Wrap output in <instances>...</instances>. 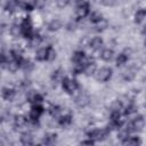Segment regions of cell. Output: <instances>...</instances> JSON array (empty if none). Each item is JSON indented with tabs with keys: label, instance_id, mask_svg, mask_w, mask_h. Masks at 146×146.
Wrapping results in <instances>:
<instances>
[{
	"label": "cell",
	"instance_id": "cell-1",
	"mask_svg": "<svg viewBox=\"0 0 146 146\" xmlns=\"http://www.w3.org/2000/svg\"><path fill=\"white\" fill-rule=\"evenodd\" d=\"M62 87H63V89H64L65 92L72 95V94H74L78 90L79 84H78V82L74 79H71V78H66L65 76L64 80L62 81Z\"/></svg>",
	"mask_w": 146,
	"mask_h": 146
},
{
	"label": "cell",
	"instance_id": "cell-2",
	"mask_svg": "<svg viewBox=\"0 0 146 146\" xmlns=\"http://www.w3.org/2000/svg\"><path fill=\"white\" fill-rule=\"evenodd\" d=\"M21 26H22V33H23V36L26 38L27 40L34 34V31H33V26H32V22L30 19V17H25L22 23H21Z\"/></svg>",
	"mask_w": 146,
	"mask_h": 146
},
{
	"label": "cell",
	"instance_id": "cell-3",
	"mask_svg": "<svg viewBox=\"0 0 146 146\" xmlns=\"http://www.w3.org/2000/svg\"><path fill=\"white\" fill-rule=\"evenodd\" d=\"M112 68L110 67H102V68H98L95 73V78L97 81L99 82H106L108 81L111 78H112Z\"/></svg>",
	"mask_w": 146,
	"mask_h": 146
},
{
	"label": "cell",
	"instance_id": "cell-4",
	"mask_svg": "<svg viewBox=\"0 0 146 146\" xmlns=\"http://www.w3.org/2000/svg\"><path fill=\"white\" fill-rule=\"evenodd\" d=\"M75 14H76L78 18H84V17L89 16V14H90L89 3L87 1H80L75 9Z\"/></svg>",
	"mask_w": 146,
	"mask_h": 146
},
{
	"label": "cell",
	"instance_id": "cell-5",
	"mask_svg": "<svg viewBox=\"0 0 146 146\" xmlns=\"http://www.w3.org/2000/svg\"><path fill=\"white\" fill-rule=\"evenodd\" d=\"M144 125H145L144 117L143 116H137L127 125V128L129 129L130 132H132V131H140V130H143Z\"/></svg>",
	"mask_w": 146,
	"mask_h": 146
},
{
	"label": "cell",
	"instance_id": "cell-6",
	"mask_svg": "<svg viewBox=\"0 0 146 146\" xmlns=\"http://www.w3.org/2000/svg\"><path fill=\"white\" fill-rule=\"evenodd\" d=\"M43 112H44V107L41 104H34L30 110V120L38 121L40 116L43 114Z\"/></svg>",
	"mask_w": 146,
	"mask_h": 146
},
{
	"label": "cell",
	"instance_id": "cell-7",
	"mask_svg": "<svg viewBox=\"0 0 146 146\" xmlns=\"http://www.w3.org/2000/svg\"><path fill=\"white\" fill-rule=\"evenodd\" d=\"M108 133V129H95L91 132H89V138L94 139L95 141H99V140H104L107 137Z\"/></svg>",
	"mask_w": 146,
	"mask_h": 146
},
{
	"label": "cell",
	"instance_id": "cell-8",
	"mask_svg": "<svg viewBox=\"0 0 146 146\" xmlns=\"http://www.w3.org/2000/svg\"><path fill=\"white\" fill-rule=\"evenodd\" d=\"M15 95H16V91L14 88L11 87H3L2 88V91H1V96L7 102H11L14 98H15Z\"/></svg>",
	"mask_w": 146,
	"mask_h": 146
},
{
	"label": "cell",
	"instance_id": "cell-9",
	"mask_svg": "<svg viewBox=\"0 0 146 146\" xmlns=\"http://www.w3.org/2000/svg\"><path fill=\"white\" fill-rule=\"evenodd\" d=\"M96 71H97V66H96L95 62L87 60L86 64H84V71H83V73L86 75H95Z\"/></svg>",
	"mask_w": 146,
	"mask_h": 146
},
{
	"label": "cell",
	"instance_id": "cell-10",
	"mask_svg": "<svg viewBox=\"0 0 146 146\" xmlns=\"http://www.w3.org/2000/svg\"><path fill=\"white\" fill-rule=\"evenodd\" d=\"M72 62L73 63H86V54L83 50H76L72 55Z\"/></svg>",
	"mask_w": 146,
	"mask_h": 146
},
{
	"label": "cell",
	"instance_id": "cell-11",
	"mask_svg": "<svg viewBox=\"0 0 146 146\" xmlns=\"http://www.w3.org/2000/svg\"><path fill=\"white\" fill-rule=\"evenodd\" d=\"M103 43H104V41H103V39H102L100 36H94V38L89 41V47H90L91 49H94V50H99V49L102 48Z\"/></svg>",
	"mask_w": 146,
	"mask_h": 146
},
{
	"label": "cell",
	"instance_id": "cell-12",
	"mask_svg": "<svg viewBox=\"0 0 146 146\" xmlns=\"http://www.w3.org/2000/svg\"><path fill=\"white\" fill-rule=\"evenodd\" d=\"M75 103H76L78 106L84 107V106H87V105L90 103V98H89L88 95H86V94H80V95L75 98Z\"/></svg>",
	"mask_w": 146,
	"mask_h": 146
},
{
	"label": "cell",
	"instance_id": "cell-13",
	"mask_svg": "<svg viewBox=\"0 0 146 146\" xmlns=\"http://www.w3.org/2000/svg\"><path fill=\"white\" fill-rule=\"evenodd\" d=\"M145 18H146V9H145V8H140V9H138V10L135 13L133 21H135L136 24H140Z\"/></svg>",
	"mask_w": 146,
	"mask_h": 146
},
{
	"label": "cell",
	"instance_id": "cell-14",
	"mask_svg": "<svg viewBox=\"0 0 146 146\" xmlns=\"http://www.w3.org/2000/svg\"><path fill=\"white\" fill-rule=\"evenodd\" d=\"M18 68H21V62L16 60V59H10L7 64V70L11 73H15L18 71Z\"/></svg>",
	"mask_w": 146,
	"mask_h": 146
},
{
	"label": "cell",
	"instance_id": "cell-15",
	"mask_svg": "<svg viewBox=\"0 0 146 146\" xmlns=\"http://www.w3.org/2000/svg\"><path fill=\"white\" fill-rule=\"evenodd\" d=\"M58 123L62 127H67L72 123V115L71 114H64L58 117Z\"/></svg>",
	"mask_w": 146,
	"mask_h": 146
},
{
	"label": "cell",
	"instance_id": "cell-16",
	"mask_svg": "<svg viewBox=\"0 0 146 146\" xmlns=\"http://www.w3.org/2000/svg\"><path fill=\"white\" fill-rule=\"evenodd\" d=\"M113 55H114V51L113 49H110V48H106V49H103L102 52H100V58L105 62H110L112 58H113Z\"/></svg>",
	"mask_w": 146,
	"mask_h": 146
},
{
	"label": "cell",
	"instance_id": "cell-17",
	"mask_svg": "<svg viewBox=\"0 0 146 146\" xmlns=\"http://www.w3.org/2000/svg\"><path fill=\"white\" fill-rule=\"evenodd\" d=\"M9 32H10V34H11L14 38H18V36H21V35H23L21 24H13V25L10 26Z\"/></svg>",
	"mask_w": 146,
	"mask_h": 146
},
{
	"label": "cell",
	"instance_id": "cell-18",
	"mask_svg": "<svg viewBox=\"0 0 146 146\" xmlns=\"http://www.w3.org/2000/svg\"><path fill=\"white\" fill-rule=\"evenodd\" d=\"M29 102H31L33 105L34 104H41L43 102V97L39 94V92H32L31 95H29Z\"/></svg>",
	"mask_w": 146,
	"mask_h": 146
},
{
	"label": "cell",
	"instance_id": "cell-19",
	"mask_svg": "<svg viewBox=\"0 0 146 146\" xmlns=\"http://www.w3.org/2000/svg\"><path fill=\"white\" fill-rule=\"evenodd\" d=\"M14 124L17 128H23V127H25L27 124V119L24 115H17L14 119Z\"/></svg>",
	"mask_w": 146,
	"mask_h": 146
},
{
	"label": "cell",
	"instance_id": "cell-20",
	"mask_svg": "<svg viewBox=\"0 0 146 146\" xmlns=\"http://www.w3.org/2000/svg\"><path fill=\"white\" fill-rule=\"evenodd\" d=\"M56 56H57V52H56V50L51 46H49V47L46 48V60L52 62L56 58Z\"/></svg>",
	"mask_w": 146,
	"mask_h": 146
},
{
	"label": "cell",
	"instance_id": "cell-21",
	"mask_svg": "<svg viewBox=\"0 0 146 146\" xmlns=\"http://www.w3.org/2000/svg\"><path fill=\"white\" fill-rule=\"evenodd\" d=\"M57 139V135L54 133V132H48L44 135L43 137V144L46 145H52Z\"/></svg>",
	"mask_w": 146,
	"mask_h": 146
},
{
	"label": "cell",
	"instance_id": "cell-22",
	"mask_svg": "<svg viewBox=\"0 0 146 146\" xmlns=\"http://www.w3.org/2000/svg\"><path fill=\"white\" fill-rule=\"evenodd\" d=\"M63 26V23L59 21V19H57V18H55V19H52L49 24H48V30L49 31H58L60 27Z\"/></svg>",
	"mask_w": 146,
	"mask_h": 146
},
{
	"label": "cell",
	"instance_id": "cell-23",
	"mask_svg": "<svg viewBox=\"0 0 146 146\" xmlns=\"http://www.w3.org/2000/svg\"><path fill=\"white\" fill-rule=\"evenodd\" d=\"M94 25H95V30H96V31L102 32V31H104V30L107 29V26H108V22H107L105 18H102L100 21H98V22L95 23Z\"/></svg>",
	"mask_w": 146,
	"mask_h": 146
},
{
	"label": "cell",
	"instance_id": "cell-24",
	"mask_svg": "<svg viewBox=\"0 0 146 146\" xmlns=\"http://www.w3.org/2000/svg\"><path fill=\"white\" fill-rule=\"evenodd\" d=\"M64 78H65L64 76V72L60 68H58V70H56V71L52 72V75H51L52 81H55V82H62L64 80Z\"/></svg>",
	"mask_w": 146,
	"mask_h": 146
},
{
	"label": "cell",
	"instance_id": "cell-25",
	"mask_svg": "<svg viewBox=\"0 0 146 146\" xmlns=\"http://www.w3.org/2000/svg\"><path fill=\"white\" fill-rule=\"evenodd\" d=\"M141 141L139 139V137H136V136H129L127 139H124L122 141L123 145H139Z\"/></svg>",
	"mask_w": 146,
	"mask_h": 146
},
{
	"label": "cell",
	"instance_id": "cell-26",
	"mask_svg": "<svg viewBox=\"0 0 146 146\" xmlns=\"http://www.w3.org/2000/svg\"><path fill=\"white\" fill-rule=\"evenodd\" d=\"M127 60H128V55H125L124 52H121L117 55V57L115 59V64H116V66H122L127 63Z\"/></svg>",
	"mask_w": 146,
	"mask_h": 146
},
{
	"label": "cell",
	"instance_id": "cell-27",
	"mask_svg": "<svg viewBox=\"0 0 146 146\" xmlns=\"http://www.w3.org/2000/svg\"><path fill=\"white\" fill-rule=\"evenodd\" d=\"M21 143L23 145H32L33 144V138L30 133L25 132V133H22L21 136Z\"/></svg>",
	"mask_w": 146,
	"mask_h": 146
},
{
	"label": "cell",
	"instance_id": "cell-28",
	"mask_svg": "<svg viewBox=\"0 0 146 146\" xmlns=\"http://www.w3.org/2000/svg\"><path fill=\"white\" fill-rule=\"evenodd\" d=\"M35 59L39 62L46 60V48H39L35 52Z\"/></svg>",
	"mask_w": 146,
	"mask_h": 146
},
{
	"label": "cell",
	"instance_id": "cell-29",
	"mask_svg": "<svg viewBox=\"0 0 146 146\" xmlns=\"http://www.w3.org/2000/svg\"><path fill=\"white\" fill-rule=\"evenodd\" d=\"M103 18V16H102V14L100 13H98V11H92V13H90L89 14V19H90V22L91 23H97L98 21H100Z\"/></svg>",
	"mask_w": 146,
	"mask_h": 146
},
{
	"label": "cell",
	"instance_id": "cell-30",
	"mask_svg": "<svg viewBox=\"0 0 146 146\" xmlns=\"http://www.w3.org/2000/svg\"><path fill=\"white\" fill-rule=\"evenodd\" d=\"M84 64L86 63H73V72H74V74L83 73V71H84Z\"/></svg>",
	"mask_w": 146,
	"mask_h": 146
},
{
	"label": "cell",
	"instance_id": "cell-31",
	"mask_svg": "<svg viewBox=\"0 0 146 146\" xmlns=\"http://www.w3.org/2000/svg\"><path fill=\"white\" fill-rule=\"evenodd\" d=\"M123 79L125 80V81H131V80H133V78H135V71L132 70V68H128L127 71H124L123 72Z\"/></svg>",
	"mask_w": 146,
	"mask_h": 146
},
{
	"label": "cell",
	"instance_id": "cell-32",
	"mask_svg": "<svg viewBox=\"0 0 146 146\" xmlns=\"http://www.w3.org/2000/svg\"><path fill=\"white\" fill-rule=\"evenodd\" d=\"M136 110H137V106L135 105V104H129L127 107H125V111H124V114H131V113H133V112H136Z\"/></svg>",
	"mask_w": 146,
	"mask_h": 146
},
{
	"label": "cell",
	"instance_id": "cell-33",
	"mask_svg": "<svg viewBox=\"0 0 146 146\" xmlns=\"http://www.w3.org/2000/svg\"><path fill=\"white\" fill-rule=\"evenodd\" d=\"M33 5L38 9H42L46 6V0H33Z\"/></svg>",
	"mask_w": 146,
	"mask_h": 146
},
{
	"label": "cell",
	"instance_id": "cell-34",
	"mask_svg": "<svg viewBox=\"0 0 146 146\" xmlns=\"http://www.w3.org/2000/svg\"><path fill=\"white\" fill-rule=\"evenodd\" d=\"M59 112H60V110H59V107H58V106L52 105V106H50V108H49V113H50L52 116H55V115L57 116Z\"/></svg>",
	"mask_w": 146,
	"mask_h": 146
},
{
	"label": "cell",
	"instance_id": "cell-35",
	"mask_svg": "<svg viewBox=\"0 0 146 146\" xmlns=\"http://www.w3.org/2000/svg\"><path fill=\"white\" fill-rule=\"evenodd\" d=\"M56 3H57V6L59 8H65V7L68 6L70 0H56Z\"/></svg>",
	"mask_w": 146,
	"mask_h": 146
},
{
	"label": "cell",
	"instance_id": "cell-36",
	"mask_svg": "<svg viewBox=\"0 0 146 146\" xmlns=\"http://www.w3.org/2000/svg\"><path fill=\"white\" fill-rule=\"evenodd\" d=\"M100 3L106 7H113L115 5V0H100Z\"/></svg>",
	"mask_w": 146,
	"mask_h": 146
},
{
	"label": "cell",
	"instance_id": "cell-37",
	"mask_svg": "<svg viewBox=\"0 0 146 146\" xmlns=\"http://www.w3.org/2000/svg\"><path fill=\"white\" fill-rule=\"evenodd\" d=\"M80 144H81V145H92V144H95V140L91 139V138H89V139H87V140H82Z\"/></svg>",
	"mask_w": 146,
	"mask_h": 146
},
{
	"label": "cell",
	"instance_id": "cell-38",
	"mask_svg": "<svg viewBox=\"0 0 146 146\" xmlns=\"http://www.w3.org/2000/svg\"><path fill=\"white\" fill-rule=\"evenodd\" d=\"M17 3H18V6H21V5H23V3H25V2H27V0H15Z\"/></svg>",
	"mask_w": 146,
	"mask_h": 146
},
{
	"label": "cell",
	"instance_id": "cell-39",
	"mask_svg": "<svg viewBox=\"0 0 146 146\" xmlns=\"http://www.w3.org/2000/svg\"><path fill=\"white\" fill-rule=\"evenodd\" d=\"M141 33H143V34H144V35L146 36V26H144V29H143V31H141Z\"/></svg>",
	"mask_w": 146,
	"mask_h": 146
},
{
	"label": "cell",
	"instance_id": "cell-40",
	"mask_svg": "<svg viewBox=\"0 0 146 146\" xmlns=\"http://www.w3.org/2000/svg\"><path fill=\"white\" fill-rule=\"evenodd\" d=\"M144 44H145V47H146V36H145V40H144Z\"/></svg>",
	"mask_w": 146,
	"mask_h": 146
}]
</instances>
